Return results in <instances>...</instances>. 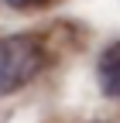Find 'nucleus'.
I'll return each instance as SVG.
<instances>
[{
	"mask_svg": "<svg viewBox=\"0 0 120 123\" xmlns=\"http://www.w3.org/2000/svg\"><path fill=\"white\" fill-rule=\"evenodd\" d=\"M48 65V48L38 34H7L0 38V96L24 89Z\"/></svg>",
	"mask_w": 120,
	"mask_h": 123,
	"instance_id": "obj_1",
	"label": "nucleus"
},
{
	"mask_svg": "<svg viewBox=\"0 0 120 123\" xmlns=\"http://www.w3.org/2000/svg\"><path fill=\"white\" fill-rule=\"evenodd\" d=\"M96 79H100V92L107 99H120V41L107 44V48L100 51Z\"/></svg>",
	"mask_w": 120,
	"mask_h": 123,
	"instance_id": "obj_2",
	"label": "nucleus"
},
{
	"mask_svg": "<svg viewBox=\"0 0 120 123\" xmlns=\"http://www.w3.org/2000/svg\"><path fill=\"white\" fill-rule=\"evenodd\" d=\"M7 7L14 10H34V7H45V4H52V0H4Z\"/></svg>",
	"mask_w": 120,
	"mask_h": 123,
	"instance_id": "obj_3",
	"label": "nucleus"
}]
</instances>
